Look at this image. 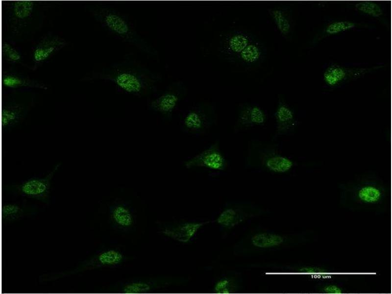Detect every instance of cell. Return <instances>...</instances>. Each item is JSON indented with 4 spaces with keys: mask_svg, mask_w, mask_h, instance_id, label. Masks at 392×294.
I'll return each instance as SVG.
<instances>
[{
    "mask_svg": "<svg viewBox=\"0 0 392 294\" xmlns=\"http://www.w3.org/2000/svg\"><path fill=\"white\" fill-rule=\"evenodd\" d=\"M1 53L5 60L11 63H18L22 59L20 52L11 44L6 41L1 44Z\"/></svg>",
    "mask_w": 392,
    "mask_h": 294,
    "instance_id": "83f0119b",
    "label": "cell"
},
{
    "mask_svg": "<svg viewBox=\"0 0 392 294\" xmlns=\"http://www.w3.org/2000/svg\"><path fill=\"white\" fill-rule=\"evenodd\" d=\"M241 288V280L237 277L223 276L215 283L213 292L219 294H229L238 292Z\"/></svg>",
    "mask_w": 392,
    "mask_h": 294,
    "instance_id": "7402d4cb",
    "label": "cell"
},
{
    "mask_svg": "<svg viewBox=\"0 0 392 294\" xmlns=\"http://www.w3.org/2000/svg\"><path fill=\"white\" fill-rule=\"evenodd\" d=\"M356 24L347 21H339L329 24L325 29V33L328 35L337 34L355 28Z\"/></svg>",
    "mask_w": 392,
    "mask_h": 294,
    "instance_id": "4316f807",
    "label": "cell"
},
{
    "mask_svg": "<svg viewBox=\"0 0 392 294\" xmlns=\"http://www.w3.org/2000/svg\"><path fill=\"white\" fill-rule=\"evenodd\" d=\"M260 155L261 166L266 170L274 173H287L291 171L294 166V162L292 159L275 149H266Z\"/></svg>",
    "mask_w": 392,
    "mask_h": 294,
    "instance_id": "9c48e42d",
    "label": "cell"
},
{
    "mask_svg": "<svg viewBox=\"0 0 392 294\" xmlns=\"http://www.w3.org/2000/svg\"><path fill=\"white\" fill-rule=\"evenodd\" d=\"M262 50L257 43L253 41L249 43L238 55L239 59L246 64H253L261 58Z\"/></svg>",
    "mask_w": 392,
    "mask_h": 294,
    "instance_id": "d4e9b609",
    "label": "cell"
},
{
    "mask_svg": "<svg viewBox=\"0 0 392 294\" xmlns=\"http://www.w3.org/2000/svg\"><path fill=\"white\" fill-rule=\"evenodd\" d=\"M355 9L360 12L374 18H379L383 11L377 3L371 1H362L355 4Z\"/></svg>",
    "mask_w": 392,
    "mask_h": 294,
    "instance_id": "484cf974",
    "label": "cell"
},
{
    "mask_svg": "<svg viewBox=\"0 0 392 294\" xmlns=\"http://www.w3.org/2000/svg\"><path fill=\"white\" fill-rule=\"evenodd\" d=\"M274 117L276 133L278 135H285L293 131L297 125L294 111L283 100L279 101Z\"/></svg>",
    "mask_w": 392,
    "mask_h": 294,
    "instance_id": "5bb4252c",
    "label": "cell"
},
{
    "mask_svg": "<svg viewBox=\"0 0 392 294\" xmlns=\"http://www.w3.org/2000/svg\"><path fill=\"white\" fill-rule=\"evenodd\" d=\"M67 45L66 40L57 35H48L37 44L32 53L34 64H41Z\"/></svg>",
    "mask_w": 392,
    "mask_h": 294,
    "instance_id": "30bf717a",
    "label": "cell"
},
{
    "mask_svg": "<svg viewBox=\"0 0 392 294\" xmlns=\"http://www.w3.org/2000/svg\"><path fill=\"white\" fill-rule=\"evenodd\" d=\"M205 224V222L185 221L166 227L162 230V233L177 242L187 243Z\"/></svg>",
    "mask_w": 392,
    "mask_h": 294,
    "instance_id": "4fadbf2b",
    "label": "cell"
},
{
    "mask_svg": "<svg viewBox=\"0 0 392 294\" xmlns=\"http://www.w3.org/2000/svg\"><path fill=\"white\" fill-rule=\"evenodd\" d=\"M177 279L171 277H159L149 279L132 280L120 285L117 292L126 294H139L149 293L162 287L177 284Z\"/></svg>",
    "mask_w": 392,
    "mask_h": 294,
    "instance_id": "ba28073f",
    "label": "cell"
},
{
    "mask_svg": "<svg viewBox=\"0 0 392 294\" xmlns=\"http://www.w3.org/2000/svg\"><path fill=\"white\" fill-rule=\"evenodd\" d=\"M96 20L107 31L133 46L145 55L157 58V50L134 28L128 19L120 11L106 6L93 10Z\"/></svg>",
    "mask_w": 392,
    "mask_h": 294,
    "instance_id": "7a4b0ae2",
    "label": "cell"
},
{
    "mask_svg": "<svg viewBox=\"0 0 392 294\" xmlns=\"http://www.w3.org/2000/svg\"><path fill=\"white\" fill-rule=\"evenodd\" d=\"M294 270L298 273L311 274L327 275L330 273L329 270L324 268L308 266L298 267L294 268Z\"/></svg>",
    "mask_w": 392,
    "mask_h": 294,
    "instance_id": "f1b7e54d",
    "label": "cell"
},
{
    "mask_svg": "<svg viewBox=\"0 0 392 294\" xmlns=\"http://www.w3.org/2000/svg\"><path fill=\"white\" fill-rule=\"evenodd\" d=\"M209 118L205 110L201 108L190 110L183 119L184 126L190 131L202 130L209 123Z\"/></svg>",
    "mask_w": 392,
    "mask_h": 294,
    "instance_id": "e0dca14e",
    "label": "cell"
},
{
    "mask_svg": "<svg viewBox=\"0 0 392 294\" xmlns=\"http://www.w3.org/2000/svg\"><path fill=\"white\" fill-rule=\"evenodd\" d=\"M270 13L280 33L283 36L289 35L291 30V23L285 12L275 8L270 10Z\"/></svg>",
    "mask_w": 392,
    "mask_h": 294,
    "instance_id": "cb8c5ba5",
    "label": "cell"
},
{
    "mask_svg": "<svg viewBox=\"0 0 392 294\" xmlns=\"http://www.w3.org/2000/svg\"><path fill=\"white\" fill-rule=\"evenodd\" d=\"M262 210L246 203H230L223 208L216 219L217 223L226 230L231 229L246 220L261 215Z\"/></svg>",
    "mask_w": 392,
    "mask_h": 294,
    "instance_id": "5b68a950",
    "label": "cell"
},
{
    "mask_svg": "<svg viewBox=\"0 0 392 294\" xmlns=\"http://www.w3.org/2000/svg\"><path fill=\"white\" fill-rule=\"evenodd\" d=\"M91 79L110 81L123 92L144 96L156 91L162 77L138 61L128 58L93 73Z\"/></svg>",
    "mask_w": 392,
    "mask_h": 294,
    "instance_id": "6da1fadb",
    "label": "cell"
},
{
    "mask_svg": "<svg viewBox=\"0 0 392 294\" xmlns=\"http://www.w3.org/2000/svg\"><path fill=\"white\" fill-rule=\"evenodd\" d=\"M370 71V69H350L333 65L325 70L323 78L328 86L334 87L348 79L359 77Z\"/></svg>",
    "mask_w": 392,
    "mask_h": 294,
    "instance_id": "7c38bea8",
    "label": "cell"
},
{
    "mask_svg": "<svg viewBox=\"0 0 392 294\" xmlns=\"http://www.w3.org/2000/svg\"><path fill=\"white\" fill-rule=\"evenodd\" d=\"M187 168L200 167L213 171H222L227 167V160L216 142L196 155L185 162Z\"/></svg>",
    "mask_w": 392,
    "mask_h": 294,
    "instance_id": "52a82bcc",
    "label": "cell"
},
{
    "mask_svg": "<svg viewBox=\"0 0 392 294\" xmlns=\"http://www.w3.org/2000/svg\"><path fill=\"white\" fill-rule=\"evenodd\" d=\"M186 92L187 88L183 82L180 80L174 81L151 100L149 107L154 111L162 115H170L174 111Z\"/></svg>",
    "mask_w": 392,
    "mask_h": 294,
    "instance_id": "8992f818",
    "label": "cell"
},
{
    "mask_svg": "<svg viewBox=\"0 0 392 294\" xmlns=\"http://www.w3.org/2000/svg\"><path fill=\"white\" fill-rule=\"evenodd\" d=\"M267 121L264 110L254 104H247L239 111L236 124L240 127H249L264 125Z\"/></svg>",
    "mask_w": 392,
    "mask_h": 294,
    "instance_id": "9a60e30c",
    "label": "cell"
},
{
    "mask_svg": "<svg viewBox=\"0 0 392 294\" xmlns=\"http://www.w3.org/2000/svg\"><path fill=\"white\" fill-rule=\"evenodd\" d=\"M1 83L5 87L12 89L20 87L36 88L44 90L48 89V87L42 82L11 73H4L2 75Z\"/></svg>",
    "mask_w": 392,
    "mask_h": 294,
    "instance_id": "ac0fdd59",
    "label": "cell"
},
{
    "mask_svg": "<svg viewBox=\"0 0 392 294\" xmlns=\"http://www.w3.org/2000/svg\"><path fill=\"white\" fill-rule=\"evenodd\" d=\"M340 186L341 202L351 206H379L388 194L384 182L372 173L362 175Z\"/></svg>",
    "mask_w": 392,
    "mask_h": 294,
    "instance_id": "3957f363",
    "label": "cell"
},
{
    "mask_svg": "<svg viewBox=\"0 0 392 294\" xmlns=\"http://www.w3.org/2000/svg\"><path fill=\"white\" fill-rule=\"evenodd\" d=\"M35 2L31 0H16L11 3L10 10L12 16L16 20L24 21L32 14Z\"/></svg>",
    "mask_w": 392,
    "mask_h": 294,
    "instance_id": "603a6c76",
    "label": "cell"
},
{
    "mask_svg": "<svg viewBox=\"0 0 392 294\" xmlns=\"http://www.w3.org/2000/svg\"><path fill=\"white\" fill-rule=\"evenodd\" d=\"M37 211L34 206L14 203H4L1 208L2 224L10 223L24 217L34 215Z\"/></svg>",
    "mask_w": 392,
    "mask_h": 294,
    "instance_id": "2e32d148",
    "label": "cell"
},
{
    "mask_svg": "<svg viewBox=\"0 0 392 294\" xmlns=\"http://www.w3.org/2000/svg\"><path fill=\"white\" fill-rule=\"evenodd\" d=\"M112 221L122 228H129L134 223V217L130 209L126 206L119 204L113 206L110 211Z\"/></svg>",
    "mask_w": 392,
    "mask_h": 294,
    "instance_id": "44dd1931",
    "label": "cell"
},
{
    "mask_svg": "<svg viewBox=\"0 0 392 294\" xmlns=\"http://www.w3.org/2000/svg\"><path fill=\"white\" fill-rule=\"evenodd\" d=\"M59 167L60 164H58L45 176L29 178L18 185L9 187L8 190L15 194L48 203L49 202L51 181Z\"/></svg>",
    "mask_w": 392,
    "mask_h": 294,
    "instance_id": "277c9868",
    "label": "cell"
},
{
    "mask_svg": "<svg viewBox=\"0 0 392 294\" xmlns=\"http://www.w3.org/2000/svg\"><path fill=\"white\" fill-rule=\"evenodd\" d=\"M247 242L252 249L263 250L274 249L285 245L288 237L269 230H260L251 233Z\"/></svg>",
    "mask_w": 392,
    "mask_h": 294,
    "instance_id": "8fae6325",
    "label": "cell"
},
{
    "mask_svg": "<svg viewBox=\"0 0 392 294\" xmlns=\"http://www.w3.org/2000/svg\"><path fill=\"white\" fill-rule=\"evenodd\" d=\"M319 291L328 294H341L343 291L340 287L335 284H326L319 288Z\"/></svg>",
    "mask_w": 392,
    "mask_h": 294,
    "instance_id": "f546056e",
    "label": "cell"
},
{
    "mask_svg": "<svg viewBox=\"0 0 392 294\" xmlns=\"http://www.w3.org/2000/svg\"><path fill=\"white\" fill-rule=\"evenodd\" d=\"M24 108L19 104H12L2 106L1 123L2 130L18 123L24 115Z\"/></svg>",
    "mask_w": 392,
    "mask_h": 294,
    "instance_id": "ffe728a7",
    "label": "cell"
},
{
    "mask_svg": "<svg viewBox=\"0 0 392 294\" xmlns=\"http://www.w3.org/2000/svg\"><path fill=\"white\" fill-rule=\"evenodd\" d=\"M251 42V37L248 34L237 32L226 39L224 44V50L228 54L238 56Z\"/></svg>",
    "mask_w": 392,
    "mask_h": 294,
    "instance_id": "d6986e66",
    "label": "cell"
}]
</instances>
